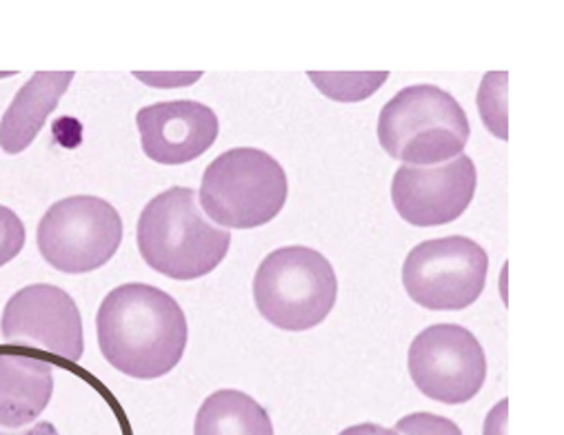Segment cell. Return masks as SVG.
<instances>
[{"label":"cell","instance_id":"obj_14","mask_svg":"<svg viewBox=\"0 0 564 435\" xmlns=\"http://www.w3.org/2000/svg\"><path fill=\"white\" fill-rule=\"evenodd\" d=\"M194 435H273V424L251 395L220 389L200 404Z\"/></svg>","mask_w":564,"mask_h":435},{"label":"cell","instance_id":"obj_3","mask_svg":"<svg viewBox=\"0 0 564 435\" xmlns=\"http://www.w3.org/2000/svg\"><path fill=\"white\" fill-rule=\"evenodd\" d=\"M471 124L458 100L436 85H411L380 111V148L409 167L445 165L463 156Z\"/></svg>","mask_w":564,"mask_h":435},{"label":"cell","instance_id":"obj_16","mask_svg":"<svg viewBox=\"0 0 564 435\" xmlns=\"http://www.w3.org/2000/svg\"><path fill=\"white\" fill-rule=\"evenodd\" d=\"M507 72H489L478 91V107L485 127L500 140H507Z\"/></svg>","mask_w":564,"mask_h":435},{"label":"cell","instance_id":"obj_20","mask_svg":"<svg viewBox=\"0 0 564 435\" xmlns=\"http://www.w3.org/2000/svg\"><path fill=\"white\" fill-rule=\"evenodd\" d=\"M338 435H400V433H395L393 428H387V426L373 424V422H365V424L349 426V428H345V431H343V433H338Z\"/></svg>","mask_w":564,"mask_h":435},{"label":"cell","instance_id":"obj_15","mask_svg":"<svg viewBox=\"0 0 564 435\" xmlns=\"http://www.w3.org/2000/svg\"><path fill=\"white\" fill-rule=\"evenodd\" d=\"M307 76L327 98L338 102H360L389 78L387 72H310Z\"/></svg>","mask_w":564,"mask_h":435},{"label":"cell","instance_id":"obj_5","mask_svg":"<svg viewBox=\"0 0 564 435\" xmlns=\"http://www.w3.org/2000/svg\"><path fill=\"white\" fill-rule=\"evenodd\" d=\"M285 170L267 152L229 150L203 174L198 203L218 225L256 229L271 222L288 203Z\"/></svg>","mask_w":564,"mask_h":435},{"label":"cell","instance_id":"obj_12","mask_svg":"<svg viewBox=\"0 0 564 435\" xmlns=\"http://www.w3.org/2000/svg\"><path fill=\"white\" fill-rule=\"evenodd\" d=\"M72 80L74 72H36L0 120V150L10 156L23 154L58 107Z\"/></svg>","mask_w":564,"mask_h":435},{"label":"cell","instance_id":"obj_10","mask_svg":"<svg viewBox=\"0 0 564 435\" xmlns=\"http://www.w3.org/2000/svg\"><path fill=\"white\" fill-rule=\"evenodd\" d=\"M478 172L463 154L438 167L402 165L391 183V200L413 227H441L458 220L476 196Z\"/></svg>","mask_w":564,"mask_h":435},{"label":"cell","instance_id":"obj_7","mask_svg":"<svg viewBox=\"0 0 564 435\" xmlns=\"http://www.w3.org/2000/svg\"><path fill=\"white\" fill-rule=\"evenodd\" d=\"M36 238L47 264L63 273H89L116 255L122 242V220L102 198L72 196L47 209Z\"/></svg>","mask_w":564,"mask_h":435},{"label":"cell","instance_id":"obj_18","mask_svg":"<svg viewBox=\"0 0 564 435\" xmlns=\"http://www.w3.org/2000/svg\"><path fill=\"white\" fill-rule=\"evenodd\" d=\"M25 225L23 220L10 209L0 205V267H6L25 247Z\"/></svg>","mask_w":564,"mask_h":435},{"label":"cell","instance_id":"obj_2","mask_svg":"<svg viewBox=\"0 0 564 435\" xmlns=\"http://www.w3.org/2000/svg\"><path fill=\"white\" fill-rule=\"evenodd\" d=\"M135 240L143 260L174 280L209 275L231 244V236L205 218L196 192L187 187H172L150 200L138 218Z\"/></svg>","mask_w":564,"mask_h":435},{"label":"cell","instance_id":"obj_6","mask_svg":"<svg viewBox=\"0 0 564 435\" xmlns=\"http://www.w3.org/2000/svg\"><path fill=\"white\" fill-rule=\"evenodd\" d=\"M489 271L487 251L465 238L425 240L409 251L402 264V284L409 298L430 312H463L485 292Z\"/></svg>","mask_w":564,"mask_h":435},{"label":"cell","instance_id":"obj_17","mask_svg":"<svg viewBox=\"0 0 564 435\" xmlns=\"http://www.w3.org/2000/svg\"><path fill=\"white\" fill-rule=\"evenodd\" d=\"M395 433L400 435H463L460 426L449 417L436 413H411L395 422Z\"/></svg>","mask_w":564,"mask_h":435},{"label":"cell","instance_id":"obj_11","mask_svg":"<svg viewBox=\"0 0 564 435\" xmlns=\"http://www.w3.org/2000/svg\"><path fill=\"white\" fill-rule=\"evenodd\" d=\"M140 144L150 161L185 165L212 150L218 138V116L196 100H172L135 113Z\"/></svg>","mask_w":564,"mask_h":435},{"label":"cell","instance_id":"obj_1","mask_svg":"<svg viewBox=\"0 0 564 435\" xmlns=\"http://www.w3.org/2000/svg\"><path fill=\"white\" fill-rule=\"evenodd\" d=\"M102 358L135 380H156L178 367L187 347V318L163 289L143 282L116 286L96 316Z\"/></svg>","mask_w":564,"mask_h":435},{"label":"cell","instance_id":"obj_9","mask_svg":"<svg viewBox=\"0 0 564 435\" xmlns=\"http://www.w3.org/2000/svg\"><path fill=\"white\" fill-rule=\"evenodd\" d=\"M6 342L78 362L85 351L83 318L74 298L54 284H30L10 298L0 320Z\"/></svg>","mask_w":564,"mask_h":435},{"label":"cell","instance_id":"obj_8","mask_svg":"<svg viewBox=\"0 0 564 435\" xmlns=\"http://www.w3.org/2000/svg\"><path fill=\"white\" fill-rule=\"evenodd\" d=\"M413 384L430 400L465 404L487 380V356L478 338L460 325H434L420 331L406 356Z\"/></svg>","mask_w":564,"mask_h":435},{"label":"cell","instance_id":"obj_21","mask_svg":"<svg viewBox=\"0 0 564 435\" xmlns=\"http://www.w3.org/2000/svg\"><path fill=\"white\" fill-rule=\"evenodd\" d=\"M0 435H58L56 426L52 422H36L30 428H19V431H0Z\"/></svg>","mask_w":564,"mask_h":435},{"label":"cell","instance_id":"obj_4","mask_svg":"<svg viewBox=\"0 0 564 435\" xmlns=\"http://www.w3.org/2000/svg\"><path fill=\"white\" fill-rule=\"evenodd\" d=\"M338 278L332 262L310 247L271 251L253 275V301L260 316L282 331L318 327L334 309Z\"/></svg>","mask_w":564,"mask_h":435},{"label":"cell","instance_id":"obj_13","mask_svg":"<svg viewBox=\"0 0 564 435\" xmlns=\"http://www.w3.org/2000/svg\"><path fill=\"white\" fill-rule=\"evenodd\" d=\"M52 395L50 362L23 354H0V426L23 428L36 422Z\"/></svg>","mask_w":564,"mask_h":435},{"label":"cell","instance_id":"obj_19","mask_svg":"<svg viewBox=\"0 0 564 435\" xmlns=\"http://www.w3.org/2000/svg\"><path fill=\"white\" fill-rule=\"evenodd\" d=\"M507 409L509 400H502L491 409L485 422V435H507Z\"/></svg>","mask_w":564,"mask_h":435}]
</instances>
